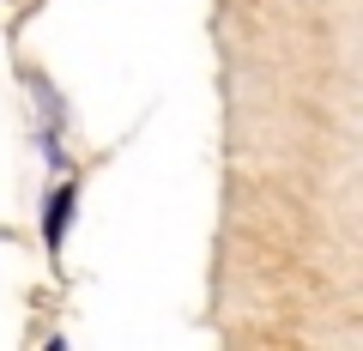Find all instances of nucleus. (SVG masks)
Returning <instances> with one entry per match:
<instances>
[{"mask_svg":"<svg viewBox=\"0 0 363 351\" xmlns=\"http://www.w3.org/2000/svg\"><path fill=\"white\" fill-rule=\"evenodd\" d=\"M79 194H85L79 169H73V176H67V169H55V188L43 194V248H49V260H55V267H61L67 230H73V218H79Z\"/></svg>","mask_w":363,"mask_h":351,"instance_id":"nucleus-1","label":"nucleus"},{"mask_svg":"<svg viewBox=\"0 0 363 351\" xmlns=\"http://www.w3.org/2000/svg\"><path fill=\"white\" fill-rule=\"evenodd\" d=\"M18 79H25V91L37 97V128H49V133H67V121H73V109H67L61 85H55L49 73H37V67H18Z\"/></svg>","mask_w":363,"mask_h":351,"instance_id":"nucleus-2","label":"nucleus"}]
</instances>
